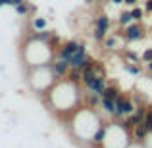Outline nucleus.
Here are the masks:
<instances>
[{
    "label": "nucleus",
    "instance_id": "f8f14e48",
    "mask_svg": "<svg viewBox=\"0 0 152 148\" xmlns=\"http://www.w3.org/2000/svg\"><path fill=\"white\" fill-rule=\"evenodd\" d=\"M31 27H33V31H45L46 27H48V21H46L45 17H33Z\"/></svg>",
    "mask_w": 152,
    "mask_h": 148
},
{
    "label": "nucleus",
    "instance_id": "4be33fe9",
    "mask_svg": "<svg viewBox=\"0 0 152 148\" xmlns=\"http://www.w3.org/2000/svg\"><path fill=\"white\" fill-rule=\"evenodd\" d=\"M139 0H125V4H129V6H137Z\"/></svg>",
    "mask_w": 152,
    "mask_h": 148
},
{
    "label": "nucleus",
    "instance_id": "423d86ee",
    "mask_svg": "<svg viewBox=\"0 0 152 148\" xmlns=\"http://www.w3.org/2000/svg\"><path fill=\"white\" fill-rule=\"evenodd\" d=\"M79 44H81L79 41H67V42H64V44L60 46L58 50H56V56H58V58H62V60H67V62H69V58L73 56V52L79 48Z\"/></svg>",
    "mask_w": 152,
    "mask_h": 148
},
{
    "label": "nucleus",
    "instance_id": "a211bd4d",
    "mask_svg": "<svg viewBox=\"0 0 152 148\" xmlns=\"http://www.w3.org/2000/svg\"><path fill=\"white\" fill-rule=\"evenodd\" d=\"M142 125H145L148 131H152V106H148V112H146L145 119H142Z\"/></svg>",
    "mask_w": 152,
    "mask_h": 148
},
{
    "label": "nucleus",
    "instance_id": "f03ea898",
    "mask_svg": "<svg viewBox=\"0 0 152 148\" xmlns=\"http://www.w3.org/2000/svg\"><path fill=\"white\" fill-rule=\"evenodd\" d=\"M135 102H133V98L131 96H127V94H119L118 100H115V114H114V117L118 119V121H121L123 117H127V115H131L135 112Z\"/></svg>",
    "mask_w": 152,
    "mask_h": 148
},
{
    "label": "nucleus",
    "instance_id": "a878e982",
    "mask_svg": "<svg viewBox=\"0 0 152 148\" xmlns=\"http://www.w3.org/2000/svg\"><path fill=\"white\" fill-rule=\"evenodd\" d=\"M106 2H108V0H98L96 4H106Z\"/></svg>",
    "mask_w": 152,
    "mask_h": 148
},
{
    "label": "nucleus",
    "instance_id": "9d476101",
    "mask_svg": "<svg viewBox=\"0 0 152 148\" xmlns=\"http://www.w3.org/2000/svg\"><path fill=\"white\" fill-rule=\"evenodd\" d=\"M100 108H102L104 114H108V115H112V117H114V114H115V100L102 98L100 100Z\"/></svg>",
    "mask_w": 152,
    "mask_h": 148
},
{
    "label": "nucleus",
    "instance_id": "0eeeda50",
    "mask_svg": "<svg viewBox=\"0 0 152 148\" xmlns=\"http://www.w3.org/2000/svg\"><path fill=\"white\" fill-rule=\"evenodd\" d=\"M121 39H123L121 33L106 35V39L102 41V46H104L106 50H115V48H119V46H121Z\"/></svg>",
    "mask_w": 152,
    "mask_h": 148
},
{
    "label": "nucleus",
    "instance_id": "aec40b11",
    "mask_svg": "<svg viewBox=\"0 0 152 148\" xmlns=\"http://www.w3.org/2000/svg\"><path fill=\"white\" fill-rule=\"evenodd\" d=\"M141 60H142V62H146V63L152 62V48H146L145 52H142V54H141Z\"/></svg>",
    "mask_w": 152,
    "mask_h": 148
},
{
    "label": "nucleus",
    "instance_id": "2eb2a0df",
    "mask_svg": "<svg viewBox=\"0 0 152 148\" xmlns=\"http://www.w3.org/2000/svg\"><path fill=\"white\" fill-rule=\"evenodd\" d=\"M14 8H15V12H18V15H27L31 10H33V8H31L29 4L25 2V0H23L21 4H18V6H14Z\"/></svg>",
    "mask_w": 152,
    "mask_h": 148
},
{
    "label": "nucleus",
    "instance_id": "f3484780",
    "mask_svg": "<svg viewBox=\"0 0 152 148\" xmlns=\"http://www.w3.org/2000/svg\"><path fill=\"white\" fill-rule=\"evenodd\" d=\"M131 14H133V21H142V17H145V8H139V6H135L133 10H131Z\"/></svg>",
    "mask_w": 152,
    "mask_h": 148
},
{
    "label": "nucleus",
    "instance_id": "dca6fc26",
    "mask_svg": "<svg viewBox=\"0 0 152 148\" xmlns=\"http://www.w3.org/2000/svg\"><path fill=\"white\" fill-rule=\"evenodd\" d=\"M123 69H125L127 73H131V75H141V67H139V66H133V63L127 62V60H125V63H123Z\"/></svg>",
    "mask_w": 152,
    "mask_h": 148
},
{
    "label": "nucleus",
    "instance_id": "ddd939ff",
    "mask_svg": "<svg viewBox=\"0 0 152 148\" xmlns=\"http://www.w3.org/2000/svg\"><path fill=\"white\" fill-rule=\"evenodd\" d=\"M33 37L37 39V41H42V42H48L52 37H54V31H35L33 33Z\"/></svg>",
    "mask_w": 152,
    "mask_h": 148
},
{
    "label": "nucleus",
    "instance_id": "9b49d317",
    "mask_svg": "<svg viewBox=\"0 0 152 148\" xmlns=\"http://www.w3.org/2000/svg\"><path fill=\"white\" fill-rule=\"evenodd\" d=\"M119 25L121 27H127V25H131L133 23V14H131V10H123L121 14H119Z\"/></svg>",
    "mask_w": 152,
    "mask_h": 148
},
{
    "label": "nucleus",
    "instance_id": "393cba45",
    "mask_svg": "<svg viewBox=\"0 0 152 148\" xmlns=\"http://www.w3.org/2000/svg\"><path fill=\"white\" fill-rule=\"evenodd\" d=\"M98 0H87V4H96Z\"/></svg>",
    "mask_w": 152,
    "mask_h": 148
},
{
    "label": "nucleus",
    "instance_id": "20e7f679",
    "mask_svg": "<svg viewBox=\"0 0 152 148\" xmlns=\"http://www.w3.org/2000/svg\"><path fill=\"white\" fill-rule=\"evenodd\" d=\"M121 35H123V41L125 42H137V41H141V39H145L146 33H145V27H142L141 23L133 21L131 25L123 27Z\"/></svg>",
    "mask_w": 152,
    "mask_h": 148
},
{
    "label": "nucleus",
    "instance_id": "f257e3e1",
    "mask_svg": "<svg viewBox=\"0 0 152 148\" xmlns=\"http://www.w3.org/2000/svg\"><path fill=\"white\" fill-rule=\"evenodd\" d=\"M110 27H112L110 15L98 14L96 17H94V25H93V39L96 42H102L104 39H106V35L110 33Z\"/></svg>",
    "mask_w": 152,
    "mask_h": 148
},
{
    "label": "nucleus",
    "instance_id": "4468645a",
    "mask_svg": "<svg viewBox=\"0 0 152 148\" xmlns=\"http://www.w3.org/2000/svg\"><path fill=\"white\" fill-rule=\"evenodd\" d=\"M67 81L75 83V85H81V69H77V67H71L69 73H67Z\"/></svg>",
    "mask_w": 152,
    "mask_h": 148
},
{
    "label": "nucleus",
    "instance_id": "5701e85b",
    "mask_svg": "<svg viewBox=\"0 0 152 148\" xmlns=\"http://www.w3.org/2000/svg\"><path fill=\"white\" fill-rule=\"evenodd\" d=\"M125 0H112V4H123Z\"/></svg>",
    "mask_w": 152,
    "mask_h": 148
},
{
    "label": "nucleus",
    "instance_id": "39448f33",
    "mask_svg": "<svg viewBox=\"0 0 152 148\" xmlns=\"http://www.w3.org/2000/svg\"><path fill=\"white\" fill-rule=\"evenodd\" d=\"M89 60H91V56L87 54V46L83 44H79V48L73 52V56L69 58V66L71 67H77V69H83V67L89 63Z\"/></svg>",
    "mask_w": 152,
    "mask_h": 148
},
{
    "label": "nucleus",
    "instance_id": "6ab92c4d",
    "mask_svg": "<svg viewBox=\"0 0 152 148\" xmlns=\"http://www.w3.org/2000/svg\"><path fill=\"white\" fill-rule=\"evenodd\" d=\"M125 58H129L133 63H139V62H141V56L135 54V52H131V50H125Z\"/></svg>",
    "mask_w": 152,
    "mask_h": 148
},
{
    "label": "nucleus",
    "instance_id": "412c9836",
    "mask_svg": "<svg viewBox=\"0 0 152 148\" xmlns=\"http://www.w3.org/2000/svg\"><path fill=\"white\" fill-rule=\"evenodd\" d=\"M145 12H152V0H146L145 2Z\"/></svg>",
    "mask_w": 152,
    "mask_h": 148
},
{
    "label": "nucleus",
    "instance_id": "6e6552de",
    "mask_svg": "<svg viewBox=\"0 0 152 148\" xmlns=\"http://www.w3.org/2000/svg\"><path fill=\"white\" fill-rule=\"evenodd\" d=\"M121 94V90H119V87L115 85V83H108L106 89L102 90L100 98H110V100H118V96Z\"/></svg>",
    "mask_w": 152,
    "mask_h": 148
},
{
    "label": "nucleus",
    "instance_id": "b1692460",
    "mask_svg": "<svg viewBox=\"0 0 152 148\" xmlns=\"http://www.w3.org/2000/svg\"><path fill=\"white\" fill-rule=\"evenodd\" d=\"M146 67H148V71L152 73V62H148V63H146Z\"/></svg>",
    "mask_w": 152,
    "mask_h": 148
},
{
    "label": "nucleus",
    "instance_id": "1a4fd4ad",
    "mask_svg": "<svg viewBox=\"0 0 152 148\" xmlns=\"http://www.w3.org/2000/svg\"><path fill=\"white\" fill-rule=\"evenodd\" d=\"M148 135H150V131L146 129L142 123H139V125L133 129V139H135V142H145L146 139H148Z\"/></svg>",
    "mask_w": 152,
    "mask_h": 148
},
{
    "label": "nucleus",
    "instance_id": "7ed1b4c3",
    "mask_svg": "<svg viewBox=\"0 0 152 148\" xmlns=\"http://www.w3.org/2000/svg\"><path fill=\"white\" fill-rule=\"evenodd\" d=\"M50 71H52V75L56 77V81H62V79H67V73H69V69H71V66H69V62L67 60H62V58H58V56H54V60L50 62Z\"/></svg>",
    "mask_w": 152,
    "mask_h": 148
}]
</instances>
